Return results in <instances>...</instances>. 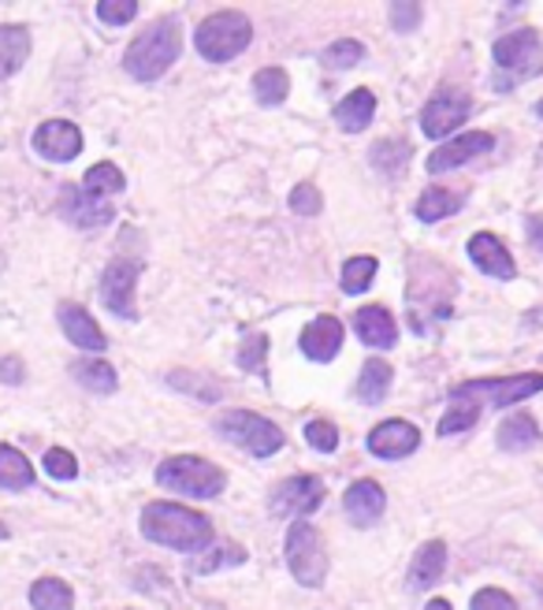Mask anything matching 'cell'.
<instances>
[{
  "label": "cell",
  "instance_id": "f35d334b",
  "mask_svg": "<svg viewBox=\"0 0 543 610\" xmlns=\"http://www.w3.org/2000/svg\"><path fill=\"white\" fill-rule=\"evenodd\" d=\"M138 15V0H101L97 19L105 27H127Z\"/></svg>",
  "mask_w": 543,
  "mask_h": 610
},
{
  "label": "cell",
  "instance_id": "b9f144b4",
  "mask_svg": "<svg viewBox=\"0 0 543 610\" xmlns=\"http://www.w3.org/2000/svg\"><path fill=\"white\" fill-rule=\"evenodd\" d=\"M473 610H518V603L503 588H480L473 596Z\"/></svg>",
  "mask_w": 543,
  "mask_h": 610
},
{
  "label": "cell",
  "instance_id": "d6a6232c",
  "mask_svg": "<svg viewBox=\"0 0 543 610\" xmlns=\"http://www.w3.org/2000/svg\"><path fill=\"white\" fill-rule=\"evenodd\" d=\"M82 187H86L90 194H97V198H108V194H119L127 182H123V171L112 165V160H101V165H94V168L86 171Z\"/></svg>",
  "mask_w": 543,
  "mask_h": 610
},
{
  "label": "cell",
  "instance_id": "7402d4cb",
  "mask_svg": "<svg viewBox=\"0 0 543 610\" xmlns=\"http://www.w3.org/2000/svg\"><path fill=\"white\" fill-rule=\"evenodd\" d=\"M447 569V544L443 540H428L417 547L414 562H409V588H428L443 577Z\"/></svg>",
  "mask_w": 543,
  "mask_h": 610
},
{
  "label": "cell",
  "instance_id": "44dd1931",
  "mask_svg": "<svg viewBox=\"0 0 543 610\" xmlns=\"http://www.w3.org/2000/svg\"><path fill=\"white\" fill-rule=\"evenodd\" d=\"M373 116H376V94L373 90H351V94L335 105V124H340V130H346V135L365 130L368 124H373Z\"/></svg>",
  "mask_w": 543,
  "mask_h": 610
},
{
  "label": "cell",
  "instance_id": "60d3db41",
  "mask_svg": "<svg viewBox=\"0 0 543 610\" xmlns=\"http://www.w3.org/2000/svg\"><path fill=\"white\" fill-rule=\"evenodd\" d=\"M391 27L398 30V34H414V30L421 27V4H414V0L391 4Z\"/></svg>",
  "mask_w": 543,
  "mask_h": 610
},
{
  "label": "cell",
  "instance_id": "277c9868",
  "mask_svg": "<svg viewBox=\"0 0 543 610\" xmlns=\"http://www.w3.org/2000/svg\"><path fill=\"white\" fill-rule=\"evenodd\" d=\"M491 60H495V75H491V86L499 90V94H507V90H514L521 83H529V78L543 75V42L536 30L521 27L514 34L499 38L495 49H491Z\"/></svg>",
  "mask_w": 543,
  "mask_h": 610
},
{
  "label": "cell",
  "instance_id": "d6986e66",
  "mask_svg": "<svg viewBox=\"0 0 543 610\" xmlns=\"http://www.w3.org/2000/svg\"><path fill=\"white\" fill-rule=\"evenodd\" d=\"M299 347H302L305 358L316 361V365L332 361L335 354L343 350V324L335 317L310 320V324H305V332H302V339H299Z\"/></svg>",
  "mask_w": 543,
  "mask_h": 610
},
{
  "label": "cell",
  "instance_id": "83f0119b",
  "mask_svg": "<svg viewBox=\"0 0 543 610\" xmlns=\"http://www.w3.org/2000/svg\"><path fill=\"white\" fill-rule=\"evenodd\" d=\"M462 206H466V194H450V190H443V187H428L425 194L417 198V220L439 223L443 217H455Z\"/></svg>",
  "mask_w": 543,
  "mask_h": 610
},
{
  "label": "cell",
  "instance_id": "ac0fdd59",
  "mask_svg": "<svg viewBox=\"0 0 543 610\" xmlns=\"http://www.w3.org/2000/svg\"><path fill=\"white\" fill-rule=\"evenodd\" d=\"M466 250H469V261H473L480 272H488V276H495V280H514V257H510V250L503 246L499 235L477 231Z\"/></svg>",
  "mask_w": 543,
  "mask_h": 610
},
{
  "label": "cell",
  "instance_id": "ee69618b",
  "mask_svg": "<svg viewBox=\"0 0 543 610\" xmlns=\"http://www.w3.org/2000/svg\"><path fill=\"white\" fill-rule=\"evenodd\" d=\"M529 239L543 250V217H532L529 220Z\"/></svg>",
  "mask_w": 543,
  "mask_h": 610
},
{
  "label": "cell",
  "instance_id": "1f68e13d",
  "mask_svg": "<svg viewBox=\"0 0 543 610\" xmlns=\"http://www.w3.org/2000/svg\"><path fill=\"white\" fill-rule=\"evenodd\" d=\"M242 562H246V551L239 544L212 540V547L194 562V569H198V574H217V569H223V566H242Z\"/></svg>",
  "mask_w": 543,
  "mask_h": 610
},
{
  "label": "cell",
  "instance_id": "ffe728a7",
  "mask_svg": "<svg viewBox=\"0 0 543 610\" xmlns=\"http://www.w3.org/2000/svg\"><path fill=\"white\" fill-rule=\"evenodd\" d=\"M354 332H357V339L373 350H387L398 343V324L391 317V309H384V305H365V309H357Z\"/></svg>",
  "mask_w": 543,
  "mask_h": 610
},
{
  "label": "cell",
  "instance_id": "7c38bea8",
  "mask_svg": "<svg viewBox=\"0 0 543 610\" xmlns=\"http://www.w3.org/2000/svg\"><path fill=\"white\" fill-rule=\"evenodd\" d=\"M491 149H495V138H491L488 130H466V135L450 138L439 149L428 152V171H432V176H439V171H455V168L469 165V160L484 157Z\"/></svg>",
  "mask_w": 543,
  "mask_h": 610
},
{
  "label": "cell",
  "instance_id": "2e32d148",
  "mask_svg": "<svg viewBox=\"0 0 543 610\" xmlns=\"http://www.w3.org/2000/svg\"><path fill=\"white\" fill-rule=\"evenodd\" d=\"M343 511H346V517H351V525H357V528L376 525L387 511L384 487L376 481H354L343 495Z\"/></svg>",
  "mask_w": 543,
  "mask_h": 610
},
{
  "label": "cell",
  "instance_id": "8d00e7d4",
  "mask_svg": "<svg viewBox=\"0 0 543 610\" xmlns=\"http://www.w3.org/2000/svg\"><path fill=\"white\" fill-rule=\"evenodd\" d=\"M305 443L321 454H332L335 446H340V429H335L332 421H324V417H316V421L305 424Z\"/></svg>",
  "mask_w": 543,
  "mask_h": 610
},
{
  "label": "cell",
  "instance_id": "7a4b0ae2",
  "mask_svg": "<svg viewBox=\"0 0 543 610\" xmlns=\"http://www.w3.org/2000/svg\"><path fill=\"white\" fill-rule=\"evenodd\" d=\"M142 536L160 547H171V551H187L198 555L205 547H212V522L198 511H187L179 503H149L142 511Z\"/></svg>",
  "mask_w": 543,
  "mask_h": 610
},
{
  "label": "cell",
  "instance_id": "7bdbcfd3",
  "mask_svg": "<svg viewBox=\"0 0 543 610\" xmlns=\"http://www.w3.org/2000/svg\"><path fill=\"white\" fill-rule=\"evenodd\" d=\"M0 380H4V383H23V361H19V358L0 361Z\"/></svg>",
  "mask_w": 543,
  "mask_h": 610
},
{
  "label": "cell",
  "instance_id": "603a6c76",
  "mask_svg": "<svg viewBox=\"0 0 543 610\" xmlns=\"http://www.w3.org/2000/svg\"><path fill=\"white\" fill-rule=\"evenodd\" d=\"M495 443H499V451H532V446L540 443V424H536V417H529V413H510L503 424H499V432H495Z\"/></svg>",
  "mask_w": 543,
  "mask_h": 610
},
{
  "label": "cell",
  "instance_id": "4316f807",
  "mask_svg": "<svg viewBox=\"0 0 543 610\" xmlns=\"http://www.w3.org/2000/svg\"><path fill=\"white\" fill-rule=\"evenodd\" d=\"M71 376H75V383H82L86 391H97V395H112L119 388V376L108 361L82 358V361L71 365Z\"/></svg>",
  "mask_w": 543,
  "mask_h": 610
},
{
  "label": "cell",
  "instance_id": "52a82bcc",
  "mask_svg": "<svg viewBox=\"0 0 543 610\" xmlns=\"http://www.w3.org/2000/svg\"><path fill=\"white\" fill-rule=\"evenodd\" d=\"M217 429L223 440L250 451L253 458H272L275 451H283V443H286L280 424H272L269 417H261L253 410H228L217 421Z\"/></svg>",
  "mask_w": 543,
  "mask_h": 610
},
{
  "label": "cell",
  "instance_id": "e575fe53",
  "mask_svg": "<svg viewBox=\"0 0 543 610\" xmlns=\"http://www.w3.org/2000/svg\"><path fill=\"white\" fill-rule=\"evenodd\" d=\"M362 60H365V45L354 42V38H340V42H332L321 53V64L335 67V71H346V67L362 64Z\"/></svg>",
  "mask_w": 543,
  "mask_h": 610
},
{
  "label": "cell",
  "instance_id": "6da1fadb",
  "mask_svg": "<svg viewBox=\"0 0 543 610\" xmlns=\"http://www.w3.org/2000/svg\"><path fill=\"white\" fill-rule=\"evenodd\" d=\"M543 391V372H518V376H491V380H469L455 388L450 406L439 421V435H455L473 429V421L484 410H503V406L525 402Z\"/></svg>",
  "mask_w": 543,
  "mask_h": 610
},
{
  "label": "cell",
  "instance_id": "e0dca14e",
  "mask_svg": "<svg viewBox=\"0 0 543 610\" xmlns=\"http://www.w3.org/2000/svg\"><path fill=\"white\" fill-rule=\"evenodd\" d=\"M56 320H60V328H64V335L71 343H75L79 350H90V354H105L108 347V339H105V332L97 328V320L90 317L82 305L75 302H64L56 309Z\"/></svg>",
  "mask_w": 543,
  "mask_h": 610
},
{
  "label": "cell",
  "instance_id": "9a60e30c",
  "mask_svg": "<svg viewBox=\"0 0 543 610\" xmlns=\"http://www.w3.org/2000/svg\"><path fill=\"white\" fill-rule=\"evenodd\" d=\"M60 212H64V220H71L75 228H105L116 217V209L108 206L105 198L90 194L86 187H64V194H60Z\"/></svg>",
  "mask_w": 543,
  "mask_h": 610
},
{
  "label": "cell",
  "instance_id": "ab89813d",
  "mask_svg": "<svg viewBox=\"0 0 543 610\" xmlns=\"http://www.w3.org/2000/svg\"><path fill=\"white\" fill-rule=\"evenodd\" d=\"M291 209H294V212H302V217H316V212L324 209L321 190H316L313 182H299V187L291 190Z\"/></svg>",
  "mask_w": 543,
  "mask_h": 610
},
{
  "label": "cell",
  "instance_id": "f6af8a7d",
  "mask_svg": "<svg viewBox=\"0 0 543 610\" xmlns=\"http://www.w3.org/2000/svg\"><path fill=\"white\" fill-rule=\"evenodd\" d=\"M425 610H450V603H447V599H428Z\"/></svg>",
  "mask_w": 543,
  "mask_h": 610
},
{
  "label": "cell",
  "instance_id": "f1b7e54d",
  "mask_svg": "<svg viewBox=\"0 0 543 610\" xmlns=\"http://www.w3.org/2000/svg\"><path fill=\"white\" fill-rule=\"evenodd\" d=\"M30 603H34V610H71L75 607V592L60 577H41L30 588Z\"/></svg>",
  "mask_w": 543,
  "mask_h": 610
},
{
  "label": "cell",
  "instance_id": "ba28073f",
  "mask_svg": "<svg viewBox=\"0 0 543 610\" xmlns=\"http://www.w3.org/2000/svg\"><path fill=\"white\" fill-rule=\"evenodd\" d=\"M286 566L294 581L305 588H321L327 577V547L310 522H294L286 533Z\"/></svg>",
  "mask_w": 543,
  "mask_h": 610
},
{
  "label": "cell",
  "instance_id": "74e56055",
  "mask_svg": "<svg viewBox=\"0 0 543 610\" xmlns=\"http://www.w3.org/2000/svg\"><path fill=\"white\" fill-rule=\"evenodd\" d=\"M41 465H45V473L53 476V481H75V476H79L75 454L64 451V446H53V451H45V458H41Z\"/></svg>",
  "mask_w": 543,
  "mask_h": 610
},
{
  "label": "cell",
  "instance_id": "484cf974",
  "mask_svg": "<svg viewBox=\"0 0 543 610\" xmlns=\"http://www.w3.org/2000/svg\"><path fill=\"white\" fill-rule=\"evenodd\" d=\"M30 484H34V465H30V458L23 451H15V446L0 443V487L23 492Z\"/></svg>",
  "mask_w": 543,
  "mask_h": 610
},
{
  "label": "cell",
  "instance_id": "30bf717a",
  "mask_svg": "<svg viewBox=\"0 0 543 610\" xmlns=\"http://www.w3.org/2000/svg\"><path fill=\"white\" fill-rule=\"evenodd\" d=\"M469 108L473 105H469V94H462V90H436L421 108V130L428 138H447L450 130H458L469 119Z\"/></svg>",
  "mask_w": 543,
  "mask_h": 610
},
{
  "label": "cell",
  "instance_id": "3957f363",
  "mask_svg": "<svg viewBox=\"0 0 543 610\" xmlns=\"http://www.w3.org/2000/svg\"><path fill=\"white\" fill-rule=\"evenodd\" d=\"M182 53V27L176 15H164L149 23L123 53V71L138 83H153L179 60Z\"/></svg>",
  "mask_w": 543,
  "mask_h": 610
},
{
  "label": "cell",
  "instance_id": "d4e9b609",
  "mask_svg": "<svg viewBox=\"0 0 543 610\" xmlns=\"http://www.w3.org/2000/svg\"><path fill=\"white\" fill-rule=\"evenodd\" d=\"M30 56V30L27 27H0V83L12 78Z\"/></svg>",
  "mask_w": 543,
  "mask_h": 610
},
{
  "label": "cell",
  "instance_id": "836d02e7",
  "mask_svg": "<svg viewBox=\"0 0 543 610\" xmlns=\"http://www.w3.org/2000/svg\"><path fill=\"white\" fill-rule=\"evenodd\" d=\"M376 257H351L343 264V291L346 294H362L373 287V280H376Z\"/></svg>",
  "mask_w": 543,
  "mask_h": 610
},
{
  "label": "cell",
  "instance_id": "5bb4252c",
  "mask_svg": "<svg viewBox=\"0 0 543 610\" xmlns=\"http://www.w3.org/2000/svg\"><path fill=\"white\" fill-rule=\"evenodd\" d=\"M34 149L53 165H64V160H75L82 152V130L71 119H45L34 130Z\"/></svg>",
  "mask_w": 543,
  "mask_h": 610
},
{
  "label": "cell",
  "instance_id": "f546056e",
  "mask_svg": "<svg viewBox=\"0 0 543 610\" xmlns=\"http://www.w3.org/2000/svg\"><path fill=\"white\" fill-rule=\"evenodd\" d=\"M286 94H291V75L283 67H264L253 75V97H258V105L275 108L283 105Z\"/></svg>",
  "mask_w": 543,
  "mask_h": 610
},
{
  "label": "cell",
  "instance_id": "5b68a950",
  "mask_svg": "<svg viewBox=\"0 0 543 610\" xmlns=\"http://www.w3.org/2000/svg\"><path fill=\"white\" fill-rule=\"evenodd\" d=\"M157 484H164L176 495H187V499H217L223 484H228V473L198 454H176L160 462Z\"/></svg>",
  "mask_w": 543,
  "mask_h": 610
},
{
  "label": "cell",
  "instance_id": "8fae6325",
  "mask_svg": "<svg viewBox=\"0 0 543 610\" xmlns=\"http://www.w3.org/2000/svg\"><path fill=\"white\" fill-rule=\"evenodd\" d=\"M324 503V481L321 476H286V481L275 487L269 511L272 517H302L313 514L316 506Z\"/></svg>",
  "mask_w": 543,
  "mask_h": 610
},
{
  "label": "cell",
  "instance_id": "cb8c5ba5",
  "mask_svg": "<svg viewBox=\"0 0 543 610\" xmlns=\"http://www.w3.org/2000/svg\"><path fill=\"white\" fill-rule=\"evenodd\" d=\"M391 365H387L384 358H368L362 365V376H357V399H362L365 406H380L387 399V391H391Z\"/></svg>",
  "mask_w": 543,
  "mask_h": 610
},
{
  "label": "cell",
  "instance_id": "4fadbf2b",
  "mask_svg": "<svg viewBox=\"0 0 543 610\" xmlns=\"http://www.w3.org/2000/svg\"><path fill=\"white\" fill-rule=\"evenodd\" d=\"M365 446L376 458H387V462H395V458H406V454H414L417 446H421V429H417V424H409V421H403V417H395V421H380L373 432H368Z\"/></svg>",
  "mask_w": 543,
  "mask_h": 610
},
{
  "label": "cell",
  "instance_id": "4dcf8cb0",
  "mask_svg": "<svg viewBox=\"0 0 543 610\" xmlns=\"http://www.w3.org/2000/svg\"><path fill=\"white\" fill-rule=\"evenodd\" d=\"M368 157H373V165L380 168L384 176H398V171L409 165V141L384 138V141H376V146L368 149Z\"/></svg>",
  "mask_w": 543,
  "mask_h": 610
},
{
  "label": "cell",
  "instance_id": "bcb514c9",
  "mask_svg": "<svg viewBox=\"0 0 543 610\" xmlns=\"http://www.w3.org/2000/svg\"><path fill=\"white\" fill-rule=\"evenodd\" d=\"M536 116L543 119V101H540V105H536Z\"/></svg>",
  "mask_w": 543,
  "mask_h": 610
},
{
  "label": "cell",
  "instance_id": "8992f818",
  "mask_svg": "<svg viewBox=\"0 0 543 610\" xmlns=\"http://www.w3.org/2000/svg\"><path fill=\"white\" fill-rule=\"evenodd\" d=\"M250 38H253V27L242 12H217V15L201 19L198 34H194V45H198V53L209 60V64H228V60H234L246 45H250Z\"/></svg>",
  "mask_w": 543,
  "mask_h": 610
},
{
  "label": "cell",
  "instance_id": "d590c367",
  "mask_svg": "<svg viewBox=\"0 0 543 610\" xmlns=\"http://www.w3.org/2000/svg\"><path fill=\"white\" fill-rule=\"evenodd\" d=\"M264 350H269V335L250 332L239 347V365L246 372H264Z\"/></svg>",
  "mask_w": 543,
  "mask_h": 610
},
{
  "label": "cell",
  "instance_id": "9c48e42d",
  "mask_svg": "<svg viewBox=\"0 0 543 610\" xmlns=\"http://www.w3.org/2000/svg\"><path fill=\"white\" fill-rule=\"evenodd\" d=\"M138 272H142V261H130V257H116L105 272H101V302L108 305V313L127 317V320L138 317V309H135Z\"/></svg>",
  "mask_w": 543,
  "mask_h": 610
}]
</instances>
